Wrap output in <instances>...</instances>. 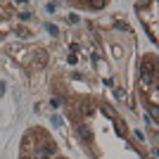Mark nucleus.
Returning a JSON list of instances; mask_svg holds the SVG:
<instances>
[{"label":"nucleus","instance_id":"f257e3e1","mask_svg":"<svg viewBox=\"0 0 159 159\" xmlns=\"http://www.w3.org/2000/svg\"><path fill=\"white\" fill-rule=\"evenodd\" d=\"M55 152H57L55 143H45V147H40V150H33V159H50Z\"/></svg>","mask_w":159,"mask_h":159},{"label":"nucleus","instance_id":"f03ea898","mask_svg":"<svg viewBox=\"0 0 159 159\" xmlns=\"http://www.w3.org/2000/svg\"><path fill=\"white\" fill-rule=\"evenodd\" d=\"M48 64V52L45 50H33V57H31V66L33 69H43V66Z\"/></svg>","mask_w":159,"mask_h":159},{"label":"nucleus","instance_id":"7ed1b4c3","mask_svg":"<svg viewBox=\"0 0 159 159\" xmlns=\"http://www.w3.org/2000/svg\"><path fill=\"white\" fill-rule=\"evenodd\" d=\"M76 128H79V135H81V138L90 143V138H93V133H90V128H88L86 124H79V126H76Z\"/></svg>","mask_w":159,"mask_h":159},{"label":"nucleus","instance_id":"20e7f679","mask_svg":"<svg viewBox=\"0 0 159 159\" xmlns=\"http://www.w3.org/2000/svg\"><path fill=\"white\" fill-rule=\"evenodd\" d=\"M14 33H17V36H21V38H29V36H31V33L26 31V26H14Z\"/></svg>","mask_w":159,"mask_h":159},{"label":"nucleus","instance_id":"39448f33","mask_svg":"<svg viewBox=\"0 0 159 159\" xmlns=\"http://www.w3.org/2000/svg\"><path fill=\"white\" fill-rule=\"evenodd\" d=\"M90 7L93 10H102V7H107V2L105 0H98V2H90Z\"/></svg>","mask_w":159,"mask_h":159},{"label":"nucleus","instance_id":"423d86ee","mask_svg":"<svg viewBox=\"0 0 159 159\" xmlns=\"http://www.w3.org/2000/svg\"><path fill=\"white\" fill-rule=\"evenodd\" d=\"M102 112H105L107 116H116V114H114V109H112L109 105H105V107H102Z\"/></svg>","mask_w":159,"mask_h":159},{"label":"nucleus","instance_id":"0eeeda50","mask_svg":"<svg viewBox=\"0 0 159 159\" xmlns=\"http://www.w3.org/2000/svg\"><path fill=\"white\" fill-rule=\"evenodd\" d=\"M112 52H114V57H124V50H121V45H114Z\"/></svg>","mask_w":159,"mask_h":159},{"label":"nucleus","instance_id":"6e6552de","mask_svg":"<svg viewBox=\"0 0 159 159\" xmlns=\"http://www.w3.org/2000/svg\"><path fill=\"white\" fill-rule=\"evenodd\" d=\"M48 33H50V36H57V26H52V24H48Z\"/></svg>","mask_w":159,"mask_h":159},{"label":"nucleus","instance_id":"1a4fd4ad","mask_svg":"<svg viewBox=\"0 0 159 159\" xmlns=\"http://www.w3.org/2000/svg\"><path fill=\"white\" fill-rule=\"evenodd\" d=\"M114 93H116V98H121V100L126 98V93H124V90H121V88H116V90H114Z\"/></svg>","mask_w":159,"mask_h":159},{"label":"nucleus","instance_id":"9d476101","mask_svg":"<svg viewBox=\"0 0 159 159\" xmlns=\"http://www.w3.org/2000/svg\"><path fill=\"white\" fill-rule=\"evenodd\" d=\"M50 105H52V109H57V107H60V100L52 98V100H50Z\"/></svg>","mask_w":159,"mask_h":159},{"label":"nucleus","instance_id":"9b49d317","mask_svg":"<svg viewBox=\"0 0 159 159\" xmlns=\"http://www.w3.org/2000/svg\"><path fill=\"white\" fill-rule=\"evenodd\" d=\"M2 95H5V83L0 81V98H2Z\"/></svg>","mask_w":159,"mask_h":159}]
</instances>
